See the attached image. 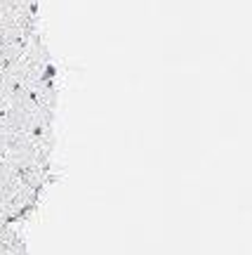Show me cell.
<instances>
[{"label":"cell","instance_id":"obj_1","mask_svg":"<svg viewBox=\"0 0 252 255\" xmlns=\"http://www.w3.org/2000/svg\"><path fill=\"white\" fill-rule=\"evenodd\" d=\"M19 187H21V184H19L17 173L9 168L7 161H0V191L7 194V196H14V191H17Z\"/></svg>","mask_w":252,"mask_h":255},{"label":"cell","instance_id":"obj_2","mask_svg":"<svg viewBox=\"0 0 252 255\" xmlns=\"http://www.w3.org/2000/svg\"><path fill=\"white\" fill-rule=\"evenodd\" d=\"M7 132H9V130L0 128V161L7 156Z\"/></svg>","mask_w":252,"mask_h":255}]
</instances>
